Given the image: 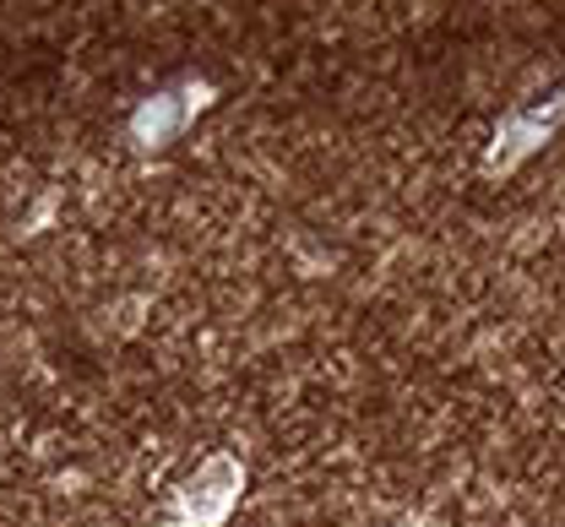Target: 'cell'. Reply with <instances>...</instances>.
<instances>
[{"label": "cell", "mask_w": 565, "mask_h": 527, "mask_svg": "<svg viewBox=\"0 0 565 527\" xmlns=\"http://www.w3.org/2000/svg\"><path fill=\"white\" fill-rule=\"evenodd\" d=\"M239 490H245V467L234 456H207L196 478L174 490V527H223Z\"/></svg>", "instance_id": "1"}, {"label": "cell", "mask_w": 565, "mask_h": 527, "mask_svg": "<svg viewBox=\"0 0 565 527\" xmlns=\"http://www.w3.org/2000/svg\"><path fill=\"white\" fill-rule=\"evenodd\" d=\"M565 120V87L561 93H550L544 104H527V109H511L500 126H494V142H490V158H484V169L490 174H505V169H516L527 152L539 148V142H550L555 131H561Z\"/></svg>", "instance_id": "2"}, {"label": "cell", "mask_w": 565, "mask_h": 527, "mask_svg": "<svg viewBox=\"0 0 565 527\" xmlns=\"http://www.w3.org/2000/svg\"><path fill=\"white\" fill-rule=\"evenodd\" d=\"M202 109H207V87H196V82L169 87V93H152L137 115H131V142H137V148H163V142H174Z\"/></svg>", "instance_id": "3"}]
</instances>
